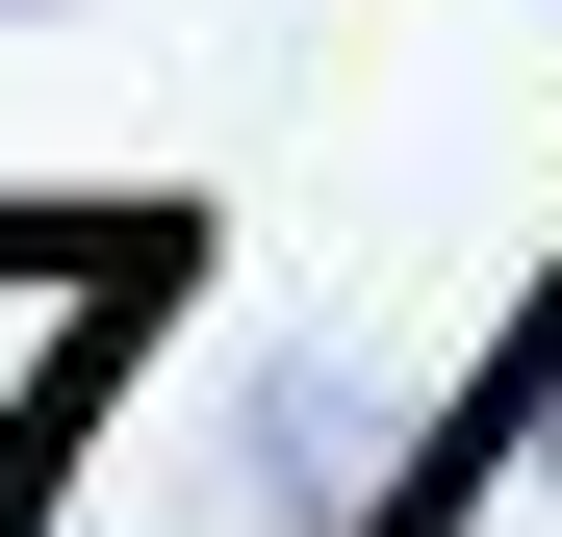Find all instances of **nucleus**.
I'll list each match as a JSON object with an SVG mask.
<instances>
[{
    "mask_svg": "<svg viewBox=\"0 0 562 537\" xmlns=\"http://www.w3.org/2000/svg\"><path fill=\"white\" fill-rule=\"evenodd\" d=\"M0 26H52V0H0Z\"/></svg>",
    "mask_w": 562,
    "mask_h": 537,
    "instance_id": "1",
    "label": "nucleus"
}]
</instances>
